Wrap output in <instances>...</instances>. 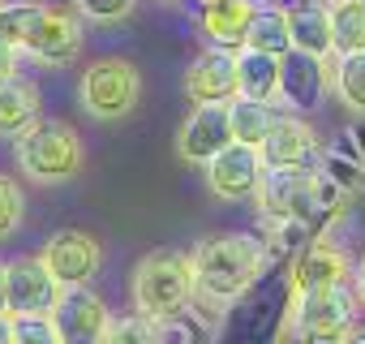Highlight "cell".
I'll list each match as a JSON object with an SVG mask.
<instances>
[{
	"label": "cell",
	"instance_id": "cell-29",
	"mask_svg": "<svg viewBox=\"0 0 365 344\" xmlns=\"http://www.w3.org/2000/svg\"><path fill=\"white\" fill-rule=\"evenodd\" d=\"M185 314H190V310L150 318V340H163V344H190V340H198V327H194Z\"/></svg>",
	"mask_w": 365,
	"mask_h": 344
},
{
	"label": "cell",
	"instance_id": "cell-11",
	"mask_svg": "<svg viewBox=\"0 0 365 344\" xmlns=\"http://www.w3.org/2000/svg\"><path fill=\"white\" fill-rule=\"evenodd\" d=\"M185 95L194 103H228L241 95V65L232 48H207L185 69Z\"/></svg>",
	"mask_w": 365,
	"mask_h": 344
},
{
	"label": "cell",
	"instance_id": "cell-14",
	"mask_svg": "<svg viewBox=\"0 0 365 344\" xmlns=\"http://www.w3.org/2000/svg\"><path fill=\"white\" fill-rule=\"evenodd\" d=\"M82 44H86L82 22H78L69 9H43V22H39V31L31 35V44H26L22 52L35 56L39 65L65 69V65H73V61L82 56Z\"/></svg>",
	"mask_w": 365,
	"mask_h": 344
},
{
	"label": "cell",
	"instance_id": "cell-12",
	"mask_svg": "<svg viewBox=\"0 0 365 344\" xmlns=\"http://www.w3.org/2000/svg\"><path fill=\"white\" fill-rule=\"evenodd\" d=\"M39 258L52 267V275H56L65 288H73V284H91V280H95V271H99V263H103V250H99V241H95L91 233H82V228H61V233L48 237V246H43Z\"/></svg>",
	"mask_w": 365,
	"mask_h": 344
},
{
	"label": "cell",
	"instance_id": "cell-22",
	"mask_svg": "<svg viewBox=\"0 0 365 344\" xmlns=\"http://www.w3.org/2000/svg\"><path fill=\"white\" fill-rule=\"evenodd\" d=\"M245 48H262V52H275V56L292 52V26H288V9H279V5H267V9H258V14H254V22H250Z\"/></svg>",
	"mask_w": 365,
	"mask_h": 344
},
{
	"label": "cell",
	"instance_id": "cell-30",
	"mask_svg": "<svg viewBox=\"0 0 365 344\" xmlns=\"http://www.w3.org/2000/svg\"><path fill=\"white\" fill-rule=\"evenodd\" d=\"M18 224H22V190H18V181L0 177V241L14 237Z\"/></svg>",
	"mask_w": 365,
	"mask_h": 344
},
{
	"label": "cell",
	"instance_id": "cell-35",
	"mask_svg": "<svg viewBox=\"0 0 365 344\" xmlns=\"http://www.w3.org/2000/svg\"><path fill=\"white\" fill-rule=\"evenodd\" d=\"M352 288H356V297H361V305H365V258H361V267L352 271Z\"/></svg>",
	"mask_w": 365,
	"mask_h": 344
},
{
	"label": "cell",
	"instance_id": "cell-36",
	"mask_svg": "<svg viewBox=\"0 0 365 344\" xmlns=\"http://www.w3.org/2000/svg\"><path fill=\"white\" fill-rule=\"evenodd\" d=\"M168 5H180V0H168ZM198 5H207V0H198Z\"/></svg>",
	"mask_w": 365,
	"mask_h": 344
},
{
	"label": "cell",
	"instance_id": "cell-15",
	"mask_svg": "<svg viewBox=\"0 0 365 344\" xmlns=\"http://www.w3.org/2000/svg\"><path fill=\"white\" fill-rule=\"evenodd\" d=\"M258 151H262L267 168H314L318 155H322L314 125H305V121H297V116H279V121L271 125V133L262 138Z\"/></svg>",
	"mask_w": 365,
	"mask_h": 344
},
{
	"label": "cell",
	"instance_id": "cell-34",
	"mask_svg": "<svg viewBox=\"0 0 365 344\" xmlns=\"http://www.w3.org/2000/svg\"><path fill=\"white\" fill-rule=\"evenodd\" d=\"M0 310H9V263H0Z\"/></svg>",
	"mask_w": 365,
	"mask_h": 344
},
{
	"label": "cell",
	"instance_id": "cell-5",
	"mask_svg": "<svg viewBox=\"0 0 365 344\" xmlns=\"http://www.w3.org/2000/svg\"><path fill=\"white\" fill-rule=\"evenodd\" d=\"M356 305H361V297H356V288L348 293V284L301 293L284 310V335H297L309 344H339L356 327Z\"/></svg>",
	"mask_w": 365,
	"mask_h": 344
},
{
	"label": "cell",
	"instance_id": "cell-1",
	"mask_svg": "<svg viewBox=\"0 0 365 344\" xmlns=\"http://www.w3.org/2000/svg\"><path fill=\"white\" fill-rule=\"evenodd\" d=\"M267 241L254 233H211L194 250V305L207 310H232L241 293H250L262 271L271 267Z\"/></svg>",
	"mask_w": 365,
	"mask_h": 344
},
{
	"label": "cell",
	"instance_id": "cell-9",
	"mask_svg": "<svg viewBox=\"0 0 365 344\" xmlns=\"http://www.w3.org/2000/svg\"><path fill=\"white\" fill-rule=\"evenodd\" d=\"M339 284H352V263L339 246L314 237L292 254V271H288V293L292 297L314 293V288H339Z\"/></svg>",
	"mask_w": 365,
	"mask_h": 344
},
{
	"label": "cell",
	"instance_id": "cell-8",
	"mask_svg": "<svg viewBox=\"0 0 365 344\" xmlns=\"http://www.w3.org/2000/svg\"><path fill=\"white\" fill-rule=\"evenodd\" d=\"M232 142V112L228 103H194L185 125L176 129V155L180 163H207Z\"/></svg>",
	"mask_w": 365,
	"mask_h": 344
},
{
	"label": "cell",
	"instance_id": "cell-37",
	"mask_svg": "<svg viewBox=\"0 0 365 344\" xmlns=\"http://www.w3.org/2000/svg\"><path fill=\"white\" fill-rule=\"evenodd\" d=\"M331 5H339V0H331Z\"/></svg>",
	"mask_w": 365,
	"mask_h": 344
},
{
	"label": "cell",
	"instance_id": "cell-23",
	"mask_svg": "<svg viewBox=\"0 0 365 344\" xmlns=\"http://www.w3.org/2000/svg\"><path fill=\"white\" fill-rule=\"evenodd\" d=\"M228 112H232V138H237V142H250V146H262V138H267L271 125L279 121V116L271 112V103L250 99V95L228 99Z\"/></svg>",
	"mask_w": 365,
	"mask_h": 344
},
{
	"label": "cell",
	"instance_id": "cell-26",
	"mask_svg": "<svg viewBox=\"0 0 365 344\" xmlns=\"http://www.w3.org/2000/svg\"><path fill=\"white\" fill-rule=\"evenodd\" d=\"M331 31H335V52H361L365 48V0L331 5Z\"/></svg>",
	"mask_w": 365,
	"mask_h": 344
},
{
	"label": "cell",
	"instance_id": "cell-6",
	"mask_svg": "<svg viewBox=\"0 0 365 344\" xmlns=\"http://www.w3.org/2000/svg\"><path fill=\"white\" fill-rule=\"evenodd\" d=\"M78 99L95 121H120L142 99V74L125 56H99V61H91L82 69Z\"/></svg>",
	"mask_w": 365,
	"mask_h": 344
},
{
	"label": "cell",
	"instance_id": "cell-2",
	"mask_svg": "<svg viewBox=\"0 0 365 344\" xmlns=\"http://www.w3.org/2000/svg\"><path fill=\"white\" fill-rule=\"evenodd\" d=\"M348 194L327 177V172L309 168H267V177L258 186V207L262 220H297L314 233H322L339 211Z\"/></svg>",
	"mask_w": 365,
	"mask_h": 344
},
{
	"label": "cell",
	"instance_id": "cell-27",
	"mask_svg": "<svg viewBox=\"0 0 365 344\" xmlns=\"http://www.w3.org/2000/svg\"><path fill=\"white\" fill-rule=\"evenodd\" d=\"M14 340L18 344H56L61 331L52 314H14Z\"/></svg>",
	"mask_w": 365,
	"mask_h": 344
},
{
	"label": "cell",
	"instance_id": "cell-38",
	"mask_svg": "<svg viewBox=\"0 0 365 344\" xmlns=\"http://www.w3.org/2000/svg\"><path fill=\"white\" fill-rule=\"evenodd\" d=\"M0 5H5V0H0Z\"/></svg>",
	"mask_w": 365,
	"mask_h": 344
},
{
	"label": "cell",
	"instance_id": "cell-19",
	"mask_svg": "<svg viewBox=\"0 0 365 344\" xmlns=\"http://www.w3.org/2000/svg\"><path fill=\"white\" fill-rule=\"evenodd\" d=\"M39 108H43L39 82L18 78V74H14L9 82H0V138L26 133V129L39 121Z\"/></svg>",
	"mask_w": 365,
	"mask_h": 344
},
{
	"label": "cell",
	"instance_id": "cell-20",
	"mask_svg": "<svg viewBox=\"0 0 365 344\" xmlns=\"http://www.w3.org/2000/svg\"><path fill=\"white\" fill-rule=\"evenodd\" d=\"M318 168L327 172V177H331L348 198L365 194V151L356 146V133H344V142L327 146V151L318 155Z\"/></svg>",
	"mask_w": 365,
	"mask_h": 344
},
{
	"label": "cell",
	"instance_id": "cell-31",
	"mask_svg": "<svg viewBox=\"0 0 365 344\" xmlns=\"http://www.w3.org/2000/svg\"><path fill=\"white\" fill-rule=\"evenodd\" d=\"M108 340L112 344H138V340H150V318L133 310V318H120L108 327Z\"/></svg>",
	"mask_w": 365,
	"mask_h": 344
},
{
	"label": "cell",
	"instance_id": "cell-18",
	"mask_svg": "<svg viewBox=\"0 0 365 344\" xmlns=\"http://www.w3.org/2000/svg\"><path fill=\"white\" fill-rule=\"evenodd\" d=\"M237 65H241V95L262 103L284 99V56L262 48H237Z\"/></svg>",
	"mask_w": 365,
	"mask_h": 344
},
{
	"label": "cell",
	"instance_id": "cell-10",
	"mask_svg": "<svg viewBox=\"0 0 365 344\" xmlns=\"http://www.w3.org/2000/svg\"><path fill=\"white\" fill-rule=\"evenodd\" d=\"M52 323H56L65 344H99V340H108L112 314H108L103 297H95L86 284H73V288L61 293V301L52 310Z\"/></svg>",
	"mask_w": 365,
	"mask_h": 344
},
{
	"label": "cell",
	"instance_id": "cell-28",
	"mask_svg": "<svg viewBox=\"0 0 365 344\" xmlns=\"http://www.w3.org/2000/svg\"><path fill=\"white\" fill-rule=\"evenodd\" d=\"M138 0H73V9L86 18V22H99V26H112V22H125L133 14Z\"/></svg>",
	"mask_w": 365,
	"mask_h": 344
},
{
	"label": "cell",
	"instance_id": "cell-4",
	"mask_svg": "<svg viewBox=\"0 0 365 344\" xmlns=\"http://www.w3.org/2000/svg\"><path fill=\"white\" fill-rule=\"evenodd\" d=\"M14 155H18V168L26 172L31 181H69L82 172V138L69 121H56V116H39L26 133L14 138Z\"/></svg>",
	"mask_w": 365,
	"mask_h": 344
},
{
	"label": "cell",
	"instance_id": "cell-3",
	"mask_svg": "<svg viewBox=\"0 0 365 344\" xmlns=\"http://www.w3.org/2000/svg\"><path fill=\"white\" fill-rule=\"evenodd\" d=\"M129 297H133V310L146 318L180 314L185 305H194V254H180V250L146 254L133 267Z\"/></svg>",
	"mask_w": 365,
	"mask_h": 344
},
{
	"label": "cell",
	"instance_id": "cell-21",
	"mask_svg": "<svg viewBox=\"0 0 365 344\" xmlns=\"http://www.w3.org/2000/svg\"><path fill=\"white\" fill-rule=\"evenodd\" d=\"M288 26H292V48H301L309 56H331L335 52V31H331V9L327 5H292Z\"/></svg>",
	"mask_w": 365,
	"mask_h": 344
},
{
	"label": "cell",
	"instance_id": "cell-13",
	"mask_svg": "<svg viewBox=\"0 0 365 344\" xmlns=\"http://www.w3.org/2000/svg\"><path fill=\"white\" fill-rule=\"evenodd\" d=\"M65 284L52 275L43 258H14L9 263V314H52Z\"/></svg>",
	"mask_w": 365,
	"mask_h": 344
},
{
	"label": "cell",
	"instance_id": "cell-16",
	"mask_svg": "<svg viewBox=\"0 0 365 344\" xmlns=\"http://www.w3.org/2000/svg\"><path fill=\"white\" fill-rule=\"evenodd\" d=\"M335 65L327 56H309L301 48L284 52V99L297 108H318L322 95H335Z\"/></svg>",
	"mask_w": 365,
	"mask_h": 344
},
{
	"label": "cell",
	"instance_id": "cell-24",
	"mask_svg": "<svg viewBox=\"0 0 365 344\" xmlns=\"http://www.w3.org/2000/svg\"><path fill=\"white\" fill-rule=\"evenodd\" d=\"M335 99L348 112H365V48L361 52H339L335 61Z\"/></svg>",
	"mask_w": 365,
	"mask_h": 344
},
{
	"label": "cell",
	"instance_id": "cell-33",
	"mask_svg": "<svg viewBox=\"0 0 365 344\" xmlns=\"http://www.w3.org/2000/svg\"><path fill=\"white\" fill-rule=\"evenodd\" d=\"M0 344H14V314L0 310Z\"/></svg>",
	"mask_w": 365,
	"mask_h": 344
},
{
	"label": "cell",
	"instance_id": "cell-32",
	"mask_svg": "<svg viewBox=\"0 0 365 344\" xmlns=\"http://www.w3.org/2000/svg\"><path fill=\"white\" fill-rule=\"evenodd\" d=\"M18 44H9L5 35H0V82H9L14 78V69H18Z\"/></svg>",
	"mask_w": 365,
	"mask_h": 344
},
{
	"label": "cell",
	"instance_id": "cell-7",
	"mask_svg": "<svg viewBox=\"0 0 365 344\" xmlns=\"http://www.w3.org/2000/svg\"><path fill=\"white\" fill-rule=\"evenodd\" d=\"M207 168V190L220 198V203H245V198H258V186L267 177V159L258 146L250 142H228L215 159L202 163Z\"/></svg>",
	"mask_w": 365,
	"mask_h": 344
},
{
	"label": "cell",
	"instance_id": "cell-17",
	"mask_svg": "<svg viewBox=\"0 0 365 344\" xmlns=\"http://www.w3.org/2000/svg\"><path fill=\"white\" fill-rule=\"evenodd\" d=\"M258 5L254 0H207L198 9V26L211 44L220 48H245V35H250V22H254Z\"/></svg>",
	"mask_w": 365,
	"mask_h": 344
},
{
	"label": "cell",
	"instance_id": "cell-25",
	"mask_svg": "<svg viewBox=\"0 0 365 344\" xmlns=\"http://www.w3.org/2000/svg\"><path fill=\"white\" fill-rule=\"evenodd\" d=\"M43 9L48 5H39V0H5V5H0V35L18 48H26L31 35L43 22Z\"/></svg>",
	"mask_w": 365,
	"mask_h": 344
}]
</instances>
